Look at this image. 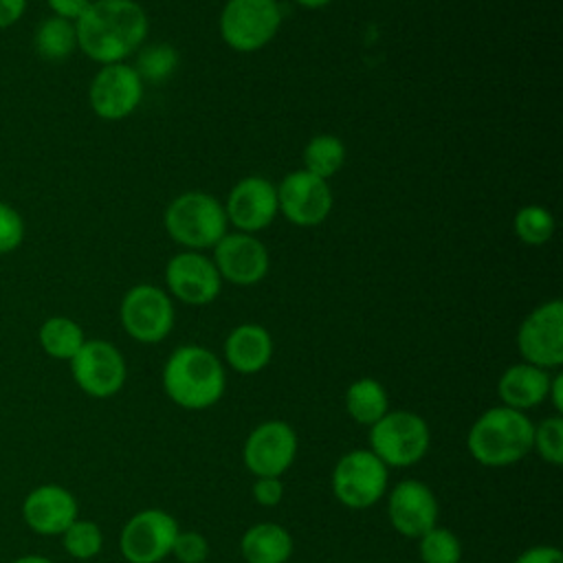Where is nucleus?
Returning a JSON list of instances; mask_svg holds the SVG:
<instances>
[{"label": "nucleus", "instance_id": "1", "mask_svg": "<svg viewBox=\"0 0 563 563\" xmlns=\"http://www.w3.org/2000/svg\"><path fill=\"white\" fill-rule=\"evenodd\" d=\"M75 31L77 48L106 66L125 62L143 46L150 20L136 0H92L75 22Z\"/></svg>", "mask_w": 563, "mask_h": 563}, {"label": "nucleus", "instance_id": "2", "mask_svg": "<svg viewBox=\"0 0 563 563\" xmlns=\"http://www.w3.org/2000/svg\"><path fill=\"white\" fill-rule=\"evenodd\" d=\"M227 387L222 361L207 347L187 343L176 347L163 365V389L172 402L189 411L213 407Z\"/></svg>", "mask_w": 563, "mask_h": 563}, {"label": "nucleus", "instance_id": "3", "mask_svg": "<svg viewBox=\"0 0 563 563\" xmlns=\"http://www.w3.org/2000/svg\"><path fill=\"white\" fill-rule=\"evenodd\" d=\"M532 420L510 407L486 409L466 433L471 457L484 466H510L532 451Z\"/></svg>", "mask_w": 563, "mask_h": 563}, {"label": "nucleus", "instance_id": "4", "mask_svg": "<svg viewBox=\"0 0 563 563\" xmlns=\"http://www.w3.org/2000/svg\"><path fill=\"white\" fill-rule=\"evenodd\" d=\"M167 235L185 251L213 249L229 231L224 202L205 191H185L176 196L163 213Z\"/></svg>", "mask_w": 563, "mask_h": 563}, {"label": "nucleus", "instance_id": "5", "mask_svg": "<svg viewBox=\"0 0 563 563\" xmlns=\"http://www.w3.org/2000/svg\"><path fill=\"white\" fill-rule=\"evenodd\" d=\"M431 444V431L422 416L413 411H387L369 427V451L389 468L418 464Z\"/></svg>", "mask_w": 563, "mask_h": 563}, {"label": "nucleus", "instance_id": "6", "mask_svg": "<svg viewBox=\"0 0 563 563\" xmlns=\"http://www.w3.org/2000/svg\"><path fill=\"white\" fill-rule=\"evenodd\" d=\"M282 26L277 0H227L218 29L222 42L238 53H255L271 44Z\"/></svg>", "mask_w": 563, "mask_h": 563}, {"label": "nucleus", "instance_id": "7", "mask_svg": "<svg viewBox=\"0 0 563 563\" xmlns=\"http://www.w3.org/2000/svg\"><path fill=\"white\" fill-rule=\"evenodd\" d=\"M119 319L130 339L139 343H158L163 341L176 321L174 301L167 290L154 284H136L125 290Z\"/></svg>", "mask_w": 563, "mask_h": 563}, {"label": "nucleus", "instance_id": "8", "mask_svg": "<svg viewBox=\"0 0 563 563\" xmlns=\"http://www.w3.org/2000/svg\"><path fill=\"white\" fill-rule=\"evenodd\" d=\"M387 490V466L369 451L354 449L339 457L332 471L334 497L352 508L363 510L374 506Z\"/></svg>", "mask_w": 563, "mask_h": 563}, {"label": "nucleus", "instance_id": "9", "mask_svg": "<svg viewBox=\"0 0 563 563\" xmlns=\"http://www.w3.org/2000/svg\"><path fill=\"white\" fill-rule=\"evenodd\" d=\"M517 350L523 363L556 369L563 363V301L539 303L517 330Z\"/></svg>", "mask_w": 563, "mask_h": 563}, {"label": "nucleus", "instance_id": "10", "mask_svg": "<svg viewBox=\"0 0 563 563\" xmlns=\"http://www.w3.org/2000/svg\"><path fill=\"white\" fill-rule=\"evenodd\" d=\"M77 387L92 398H110L121 391L128 369L117 345L103 339H86L68 361Z\"/></svg>", "mask_w": 563, "mask_h": 563}, {"label": "nucleus", "instance_id": "11", "mask_svg": "<svg viewBox=\"0 0 563 563\" xmlns=\"http://www.w3.org/2000/svg\"><path fill=\"white\" fill-rule=\"evenodd\" d=\"M279 213L295 227H317L328 220L334 207V194L328 180L297 169L282 178L277 185Z\"/></svg>", "mask_w": 563, "mask_h": 563}, {"label": "nucleus", "instance_id": "12", "mask_svg": "<svg viewBox=\"0 0 563 563\" xmlns=\"http://www.w3.org/2000/svg\"><path fill=\"white\" fill-rule=\"evenodd\" d=\"M178 521L158 508L139 510L128 519L119 537V550L128 563H158L172 554Z\"/></svg>", "mask_w": 563, "mask_h": 563}, {"label": "nucleus", "instance_id": "13", "mask_svg": "<svg viewBox=\"0 0 563 563\" xmlns=\"http://www.w3.org/2000/svg\"><path fill=\"white\" fill-rule=\"evenodd\" d=\"M141 99L143 79L134 66L125 62L101 66L88 86V103L103 121H121L130 117L139 108Z\"/></svg>", "mask_w": 563, "mask_h": 563}, {"label": "nucleus", "instance_id": "14", "mask_svg": "<svg viewBox=\"0 0 563 563\" xmlns=\"http://www.w3.org/2000/svg\"><path fill=\"white\" fill-rule=\"evenodd\" d=\"M297 455V433L284 420L260 422L244 440L242 460L255 477L284 475Z\"/></svg>", "mask_w": 563, "mask_h": 563}, {"label": "nucleus", "instance_id": "15", "mask_svg": "<svg viewBox=\"0 0 563 563\" xmlns=\"http://www.w3.org/2000/svg\"><path fill=\"white\" fill-rule=\"evenodd\" d=\"M169 297L187 306H207L222 290V277L209 255L202 251H180L165 266Z\"/></svg>", "mask_w": 563, "mask_h": 563}, {"label": "nucleus", "instance_id": "16", "mask_svg": "<svg viewBox=\"0 0 563 563\" xmlns=\"http://www.w3.org/2000/svg\"><path fill=\"white\" fill-rule=\"evenodd\" d=\"M222 282L235 286H253L268 275L271 255L266 244L253 233L227 231L213 246L211 255Z\"/></svg>", "mask_w": 563, "mask_h": 563}, {"label": "nucleus", "instance_id": "17", "mask_svg": "<svg viewBox=\"0 0 563 563\" xmlns=\"http://www.w3.org/2000/svg\"><path fill=\"white\" fill-rule=\"evenodd\" d=\"M227 220L242 233H257L273 224L279 213L277 185L264 176L240 178L224 202Z\"/></svg>", "mask_w": 563, "mask_h": 563}, {"label": "nucleus", "instance_id": "18", "mask_svg": "<svg viewBox=\"0 0 563 563\" xmlns=\"http://www.w3.org/2000/svg\"><path fill=\"white\" fill-rule=\"evenodd\" d=\"M387 517L398 534L420 539L438 526V499L427 484L418 479H402L389 493Z\"/></svg>", "mask_w": 563, "mask_h": 563}, {"label": "nucleus", "instance_id": "19", "mask_svg": "<svg viewBox=\"0 0 563 563\" xmlns=\"http://www.w3.org/2000/svg\"><path fill=\"white\" fill-rule=\"evenodd\" d=\"M75 495L59 484H40L22 501L24 523L42 537L62 534L77 519Z\"/></svg>", "mask_w": 563, "mask_h": 563}, {"label": "nucleus", "instance_id": "20", "mask_svg": "<svg viewBox=\"0 0 563 563\" xmlns=\"http://www.w3.org/2000/svg\"><path fill=\"white\" fill-rule=\"evenodd\" d=\"M273 356V336L260 323L235 325L224 341V361L238 374L262 372Z\"/></svg>", "mask_w": 563, "mask_h": 563}, {"label": "nucleus", "instance_id": "21", "mask_svg": "<svg viewBox=\"0 0 563 563\" xmlns=\"http://www.w3.org/2000/svg\"><path fill=\"white\" fill-rule=\"evenodd\" d=\"M550 372L530 363H515L504 369L497 383V394L504 407L526 411L548 400Z\"/></svg>", "mask_w": 563, "mask_h": 563}, {"label": "nucleus", "instance_id": "22", "mask_svg": "<svg viewBox=\"0 0 563 563\" xmlns=\"http://www.w3.org/2000/svg\"><path fill=\"white\" fill-rule=\"evenodd\" d=\"M240 552L246 563H286L292 554V537L284 526L262 521L242 534Z\"/></svg>", "mask_w": 563, "mask_h": 563}, {"label": "nucleus", "instance_id": "23", "mask_svg": "<svg viewBox=\"0 0 563 563\" xmlns=\"http://www.w3.org/2000/svg\"><path fill=\"white\" fill-rule=\"evenodd\" d=\"M345 411L347 416L365 427H372L376 420H380L389 411V398L376 378H358L347 385L345 389Z\"/></svg>", "mask_w": 563, "mask_h": 563}, {"label": "nucleus", "instance_id": "24", "mask_svg": "<svg viewBox=\"0 0 563 563\" xmlns=\"http://www.w3.org/2000/svg\"><path fill=\"white\" fill-rule=\"evenodd\" d=\"M37 341H40V347L44 350V354H48L51 358L70 361L84 345L86 336H84L81 325L75 319L57 314V317H48L40 325Z\"/></svg>", "mask_w": 563, "mask_h": 563}, {"label": "nucleus", "instance_id": "25", "mask_svg": "<svg viewBox=\"0 0 563 563\" xmlns=\"http://www.w3.org/2000/svg\"><path fill=\"white\" fill-rule=\"evenodd\" d=\"M35 53L46 62H64L77 51V31L75 22L51 15L42 20L35 29Z\"/></svg>", "mask_w": 563, "mask_h": 563}, {"label": "nucleus", "instance_id": "26", "mask_svg": "<svg viewBox=\"0 0 563 563\" xmlns=\"http://www.w3.org/2000/svg\"><path fill=\"white\" fill-rule=\"evenodd\" d=\"M301 161H303L306 172L328 180L343 167L345 145L334 134H317L306 143Z\"/></svg>", "mask_w": 563, "mask_h": 563}, {"label": "nucleus", "instance_id": "27", "mask_svg": "<svg viewBox=\"0 0 563 563\" xmlns=\"http://www.w3.org/2000/svg\"><path fill=\"white\" fill-rule=\"evenodd\" d=\"M178 62H180V55H178V51L172 44L156 42V44L141 46L136 51L134 70L139 73L143 84L145 81L163 84V81H167L176 73Z\"/></svg>", "mask_w": 563, "mask_h": 563}, {"label": "nucleus", "instance_id": "28", "mask_svg": "<svg viewBox=\"0 0 563 563\" xmlns=\"http://www.w3.org/2000/svg\"><path fill=\"white\" fill-rule=\"evenodd\" d=\"M515 235L530 246H541L554 235V216L541 205H523L512 220Z\"/></svg>", "mask_w": 563, "mask_h": 563}, {"label": "nucleus", "instance_id": "29", "mask_svg": "<svg viewBox=\"0 0 563 563\" xmlns=\"http://www.w3.org/2000/svg\"><path fill=\"white\" fill-rule=\"evenodd\" d=\"M64 550L79 561H88L97 556L103 548V532L101 528L90 519H75L62 534Z\"/></svg>", "mask_w": 563, "mask_h": 563}, {"label": "nucleus", "instance_id": "30", "mask_svg": "<svg viewBox=\"0 0 563 563\" xmlns=\"http://www.w3.org/2000/svg\"><path fill=\"white\" fill-rule=\"evenodd\" d=\"M418 541L422 563H460L462 559V543L449 528L433 526Z\"/></svg>", "mask_w": 563, "mask_h": 563}, {"label": "nucleus", "instance_id": "31", "mask_svg": "<svg viewBox=\"0 0 563 563\" xmlns=\"http://www.w3.org/2000/svg\"><path fill=\"white\" fill-rule=\"evenodd\" d=\"M532 449L548 464H563V416L554 413L534 424L532 431Z\"/></svg>", "mask_w": 563, "mask_h": 563}, {"label": "nucleus", "instance_id": "32", "mask_svg": "<svg viewBox=\"0 0 563 563\" xmlns=\"http://www.w3.org/2000/svg\"><path fill=\"white\" fill-rule=\"evenodd\" d=\"M24 240V220L18 209L0 200V255L15 251Z\"/></svg>", "mask_w": 563, "mask_h": 563}, {"label": "nucleus", "instance_id": "33", "mask_svg": "<svg viewBox=\"0 0 563 563\" xmlns=\"http://www.w3.org/2000/svg\"><path fill=\"white\" fill-rule=\"evenodd\" d=\"M172 554L180 563H205L209 556V541L196 530H187V532L178 530L172 545Z\"/></svg>", "mask_w": 563, "mask_h": 563}, {"label": "nucleus", "instance_id": "34", "mask_svg": "<svg viewBox=\"0 0 563 563\" xmlns=\"http://www.w3.org/2000/svg\"><path fill=\"white\" fill-rule=\"evenodd\" d=\"M253 497L260 506H277L284 497V484L279 477H255Z\"/></svg>", "mask_w": 563, "mask_h": 563}, {"label": "nucleus", "instance_id": "35", "mask_svg": "<svg viewBox=\"0 0 563 563\" xmlns=\"http://www.w3.org/2000/svg\"><path fill=\"white\" fill-rule=\"evenodd\" d=\"M515 563H563V554L554 545H532L523 550Z\"/></svg>", "mask_w": 563, "mask_h": 563}, {"label": "nucleus", "instance_id": "36", "mask_svg": "<svg viewBox=\"0 0 563 563\" xmlns=\"http://www.w3.org/2000/svg\"><path fill=\"white\" fill-rule=\"evenodd\" d=\"M46 2L51 7L53 15L70 20V22H77L92 0H46Z\"/></svg>", "mask_w": 563, "mask_h": 563}, {"label": "nucleus", "instance_id": "37", "mask_svg": "<svg viewBox=\"0 0 563 563\" xmlns=\"http://www.w3.org/2000/svg\"><path fill=\"white\" fill-rule=\"evenodd\" d=\"M26 11V0H0V29H9Z\"/></svg>", "mask_w": 563, "mask_h": 563}, {"label": "nucleus", "instance_id": "38", "mask_svg": "<svg viewBox=\"0 0 563 563\" xmlns=\"http://www.w3.org/2000/svg\"><path fill=\"white\" fill-rule=\"evenodd\" d=\"M548 400L552 402L554 411L561 416V413H563V374H561V372H556V374L550 378Z\"/></svg>", "mask_w": 563, "mask_h": 563}, {"label": "nucleus", "instance_id": "39", "mask_svg": "<svg viewBox=\"0 0 563 563\" xmlns=\"http://www.w3.org/2000/svg\"><path fill=\"white\" fill-rule=\"evenodd\" d=\"M13 563H53V561L46 559V556H42V554H22V556H18Z\"/></svg>", "mask_w": 563, "mask_h": 563}, {"label": "nucleus", "instance_id": "40", "mask_svg": "<svg viewBox=\"0 0 563 563\" xmlns=\"http://www.w3.org/2000/svg\"><path fill=\"white\" fill-rule=\"evenodd\" d=\"M299 7H303V9H323V7H328L332 0H295Z\"/></svg>", "mask_w": 563, "mask_h": 563}]
</instances>
